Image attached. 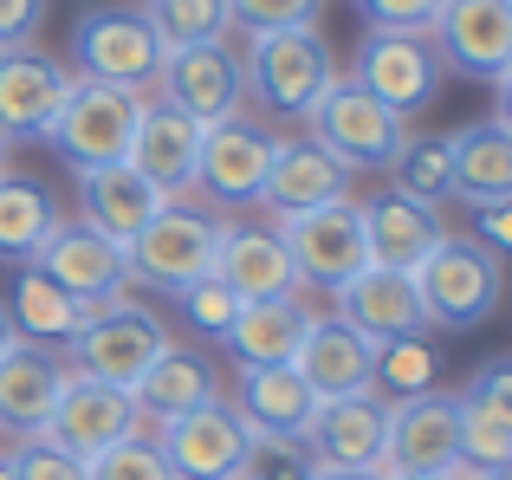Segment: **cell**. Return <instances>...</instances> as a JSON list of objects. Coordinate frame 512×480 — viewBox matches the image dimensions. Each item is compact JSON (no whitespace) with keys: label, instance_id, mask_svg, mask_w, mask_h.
<instances>
[{"label":"cell","instance_id":"cell-3","mask_svg":"<svg viewBox=\"0 0 512 480\" xmlns=\"http://www.w3.org/2000/svg\"><path fill=\"white\" fill-rule=\"evenodd\" d=\"M338 59H331L318 26H286V33H253L247 46V91L273 117H312V104L331 91Z\"/></svg>","mask_w":512,"mask_h":480},{"label":"cell","instance_id":"cell-11","mask_svg":"<svg viewBox=\"0 0 512 480\" xmlns=\"http://www.w3.org/2000/svg\"><path fill=\"white\" fill-rule=\"evenodd\" d=\"M137 429H143V416H137V403H130V390H111V383H98V377L65 370V390H59V403H52V416H46L39 435H46L52 448H65V455H78V461H98L104 448H117Z\"/></svg>","mask_w":512,"mask_h":480},{"label":"cell","instance_id":"cell-43","mask_svg":"<svg viewBox=\"0 0 512 480\" xmlns=\"http://www.w3.org/2000/svg\"><path fill=\"white\" fill-rule=\"evenodd\" d=\"M461 396H474V403H487L500 422H512V364H487Z\"/></svg>","mask_w":512,"mask_h":480},{"label":"cell","instance_id":"cell-8","mask_svg":"<svg viewBox=\"0 0 512 480\" xmlns=\"http://www.w3.org/2000/svg\"><path fill=\"white\" fill-rule=\"evenodd\" d=\"M221 228H227V221L201 215V208H163V215L124 247L130 279H143V286H156V292H188L195 279L214 273Z\"/></svg>","mask_w":512,"mask_h":480},{"label":"cell","instance_id":"cell-4","mask_svg":"<svg viewBox=\"0 0 512 480\" xmlns=\"http://www.w3.org/2000/svg\"><path fill=\"white\" fill-rule=\"evenodd\" d=\"M65 351L78 357V377H98L111 390H137V377L169 351V331L150 305L98 299V305H85V331Z\"/></svg>","mask_w":512,"mask_h":480},{"label":"cell","instance_id":"cell-48","mask_svg":"<svg viewBox=\"0 0 512 480\" xmlns=\"http://www.w3.org/2000/svg\"><path fill=\"white\" fill-rule=\"evenodd\" d=\"M500 124H506V130H512V72H506V78H500Z\"/></svg>","mask_w":512,"mask_h":480},{"label":"cell","instance_id":"cell-24","mask_svg":"<svg viewBox=\"0 0 512 480\" xmlns=\"http://www.w3.org/2000/svg\"><path fill=\"white\" fill-rule=\"evenodd\" d=\"M260 202L273 215H312V208L350 202V169L331 150H318V143H279Z\"/></svg>","mask_w":512,"mask_h":480},{"label":"cell","instance_id":"cell-35","mask_svg":"<svg viewBox=\"0 0 512 480\" xmlns=\"http://www.w3.org/2000/svg\"><path fill=\"white\" fill-rule=\"evenodd\" d=\"M376 390L402 396H422L435 390V351L422 338H396V344H376Z\"/></svg>","mask_w":512,"mask_h":480},{"label":"cell","instance_id":"cell-18","mask_svg":"<svg viewBox=\"0 0 512 480\" xmlns=\"http://www.w3.org/2000/svg\"><path fill=\"white\" fill-rule=\"evenodd\" d=\"M383 448H389V403L376 390L338 396V403L312 409L305 455H312L318 468H370V474H383Z\"/></svg>","mask_w":512,"mask_h":480},{"label":"cell","instance_id":"cell-21","mask_svg":"<svg viewBox=\"0 0 512 480\" xmlns=\"http://www.w3.org/2000/svg\"><path fill=\"white\" fill-rule=\"evenodd\" d=\"M338 299V318L350 331H363L370 344H396V338H422L428 318L422 299H415V279L409 273H389V266H363L350 286L331 292Z\"/></svg>","mask_w":512,"mask_h":480},{"label":"cell","instance_id":"cell-20","mask_svg":"<svg viewBox=\"0 0 512 480\" xmlns=\"http://www.w3.org/2000/svg\"><path fill=\"white\" fill-rule=\"evenodd\" d=\"M292 370L305 377V390H312L318 403L363 396V390H376V344L331 312V318H312V325H305L299 351H292Z\"/></svg>","mask_w":512,"mask_h":480},{"label":"cell","instance_id":"cell-50","mask_svg":"<svg viewBox=\"0 0 512 480\" xmlns=\"http://www.w3.org/2000/svg\"><path fill=\"white\" fill-rule=\"evenodd\" d=\"M0 480H13V461L7 455H0Z\"/></svg>","mask_w":512,"mask_h":480},{"label":"cell","instance_id":"cell-31","mask_svg":"<svg viewBox=\"0 0 512 480\" xmlns=\"http://www.w3.org/2000/svg\"><path fill=\"white\" fill-rule=\"evenodd\" d=\"M130 403H137V416H156V422H175L188 416V409L214 403V370L201 364L195 351H182V344H169L163 357H156L150 370L137 377V390H130Z\"/></svg>","mask_w":512,"mask_h":480},{"label":"cell","instance_id":"cell-47","mask_svg":"<svg viewBox=\"0 0 512 480\" xmlns=\"http://www.w3.org/2000/svg\"><path fill=\"white\" fill-rule=\"evenodd\" d=\"M13 344H20V331H13V318H7V305H0V357L13 351Z\"/></svg>","mask_w":512,"mask_h":480},{"label":"cell","instance_id":"cell-44","mask_svg":"<svg viewBox=\"0 0 512 480\" xmlns=\"http://www.w3.org/2000/svg\"><path fill=\"white\" fill-rule=\"evenodd\" d=\"M474 215H480V247H487V253H512V202H500V208H474Z\"/></svg>","mask_w":512,"mask_h":480},{"label":"cell","instance_id":"cell-32","mask_svg":"<svg viewBox=\"0 0 512 480\" xmlns=\"http://www.w3.org/2000/svg\"><path fill=\"white\" fill-rule=\"evenodd\" d=\"M59 228V202L33 176H0V260H33Z\"/></svg>","mask_w":512,"mask_h":480},{"label":"cell","instance_id":"cell-17","mask_svg":"<svg viewBox=\"0 0 512 480\" xmlns=\"http://www.w3.org/2000/svg\"><path fill=\"white\" fill-rule=\"evenodd\" d=\"M130 169L163 195L169 208H182L195 195V169H201V124L182 111H169L163 98L143 104L137 137H130Z\"/></svg>","mask_w":512,"mask_h":480},{"label":"cell","instance_id":"cell-40","mask_svg":"<svg viewBox=\"0 0 512 480\" xmlns=\"http://www.w3.org/2000/svg\"><path fill=\"white\" fill-rule=\"evenodd\" d=\"M370 33H428L441 13V0H357Z\"/></svg>","mask_w":512,"mask_h":480},{"label":"cell","instance_id":"cell-1","mask_svg":"<svg viewBox=\"0 0 512 480\" xmlns=\"http://www.w3.org/2000/svg\"><path fill=\"white\" fill-rule=\"evenodd\" d=\"M415 299H422V318L441 331H474L493 318L500 305V253H487L474 234H441L435 253L415 266Z\"/></svg>","mask_w":512,"mask_h":480},{"label":"cell","instance_id":"cell-41","mask_svg":"<svg viewBox=\"0 0 512 480\" xmlns=\"http://www.w3.org/2000/svg\"><path fill=\"white\" fill-rule=\"evenodd\" d=\"M175 299H182V312L195 318V325L208 331V338H221V331L234 325V312H240V299H234V292H227L214 273H208V279H195L188 292H175Z\"/></svg>","mask_w":512,"mask_h":480},{"label":"cell","instance_id":"cell-5","mask_svg":"<svg viewBox=\"0 0 512 480\" xmlns=\"http://www.w3.org/2000/svg\"><path fill=\"white\" fill-rule=\"evenodd\" d=\"M305 124H312L318 150H331L350 176H363V169H389V163H396V150L409 143V137H402V117L383 111V104H376L357 78H344V72L331 78V91L312 104Z\"/></svg>","mask_w":512,"mask_h":480},{"label":"cell","instance_id":"cell-53","mask_svg":"<svg viewBox=\"0 0 512 480\" xmlns=\"http://www.w3.org/2000/svg\"><path fill=\"white\" fill-rule=\"evenodd\" d=\"M506 468H512V461H506Z\"/></svg>","mask_w":512,"mask_h":480},{"label":"cell","instance_id":"cell-27","mask_svg":"<svg viewBox=\"0 0 512 480\" xmlns=\"http://www.w3.org/2000/svg\"><path fill=\"white\" fill-rule=\"evenodd\" d=\"M448 163H454V195L467 208H500L512 202V130L500 117L467 124L448 137Z\"/></svg>","mask_w":512,"mask_h":480},{"label":"cell","instance_id":"cell-26","mask_svg":"<svg viewBox=\"0 0 512 480\" xmlns=\"http://www.w3.org/2000/svg\"><path fill=\"white\" fill-rule=\"evenodd\" d=\"M65 390V364L59 351H46V344H13L7 357H0V429L7 435H39L52 416V403H59Z\"/></svg>","mask_w":512,"mask_h":480},{"label":"cell","instance_id":"cell-25","mask_svg":"<svg viewBox=\"0 0 512 480\" xmlns=\"http://www.w3.org/2000/svg\"><path fill=\"white\" fill-rule=\"evenodd\" d=\"M448 234L441 215L415 195H376L363 202V240H370V266H389V273H415V266L435 253V240Z\"/></svg>","mask_w":512,"mask_h":480},{"label":"cell","instance_id":"cell-15","mask_svg":"<svg viewBox=\"0 0 512 480\" xmlns=\"http://www.w3.org/2000/svg\"><path fill=\"white\" fill-rule=\"evenodd\" d=\"M65 98H72V72L46 59L39 46H7L0 52V137L33 143L59 124Z\"/></svg>","mask_w":512,"mask_h":480},{"label":"cell","instance_id":"cell-34","mask_svg":"<svg viewBox=\"0 0 512 480\" xmlns=\"http://www.w3.org/2000/svg\"><path fill=\"white\" fill-rule=\"evenodd\" d=\"M396 182H402V195H415V202H448L454 195V163H448V137H415V143H402L396 150Z\"/></svg>","mask_w":512,"mask_h":480},{"label":"cell","instance_id":"cell-39","mask_svg":"<svg viewBox=\"0 0 512 480\" xmlns=\"http://www.w3.org/2000/svg\"><path fill=\"white\" fill-rule=\"evenodd\" d=\"M7 461H13V480H91L85 461L65 455V448H52L46 435H26V442L13 448Z\"/></svg>","mask_w":512,"mask_h":480},{"label":"cell","instance_id":"cell-30","mask_svg":"<svg viewBox=\"0 0 512 480\" xmlns=\"http://www.w3.org/2000/svg\"><path fill=\"white\" fill-rule=\"evenodd\" d=\"M7 318L20 331V344H46V351H65V344L85 331V305L72 292H59L39 266H20L7 292Z\"/></svg>","mask_w":512,"mask_h":480},{"label":"cell","instance_id":"cell-51","mask_svg":"<svg viewBox=\"0 0 512 480\" xmlns=\"http://www.w3.org/2000/svg\"><path fill=\"white\" fill-rule=\"evenodd\" d=\"M0 176H7V137H0Z\"/></svg>","mask_w":512,"mask_h":480},{"label":"cell","instance_id":"cell-13","mask_svg":"<svg viewBox=\"0 0 512 480\" xmlns=\"http://www.w3.org/2000/svg\"><path fill=\"white\" fill-rule=\"evenodd\" d=\"M156 448H163V461H169L175 480H234L240 468H247L253 435H247V422L214 396V403H201V409H188V416L163 422Z\"/></svg>","mask_w":512,"mask_h":480},{"label":"cell","instance_id":"cell-2","mask_svg":"<svg viewBox=\"0 0 512 480\" xmlns=\"http://www.w3.org/2000/svg\"><path fill=\"white\" fill-rule=\"evenodd\" d=\"M143 91H124V85H98V78H72V98H65L59 124L46 130V143L78 169H111V163H130V137H137V117H143Z\"/></svg>","mask_w":512,"mask_h":480},{"label":"cell","instance_id":"cell-36","mask_svg":"<svg viewBox=\"0 0 512 480\" xmlns=\"http://www.w3.org/2000/svg\"><path fill=\"white\" fill-rule=\"evenodd\" d=\"M85 474H91V480H175L169 461H163V448H156L143 429L124 435L117 448H104L98 461H85Z\"/></svg>","mask_w":512,"mask_h":480},{"label":"cell","instance_id":"cell-14","mask_svg":"<svg viewBox=\"0 0 512 480\" xmlns=\"http://www.w3.org/2000/svg\"><path fill=\"white\" fill-rule=\"evenodd\" d=\"M441 65H454L461 78H500L512 72V0H441L435 26Z\"/></svg>","mask_w":512,"mask_h":480},{"label":"cell","instance_id":"cell-12","mask_svg":"<svg viewBox=\"0 0 512 480\" xmlns=\"http://www.w3.org/2000/svg\"><path fill=\"white\" fill-rule=\"evenodd\" d=\"M461 461V396L422 390L389 403V448L383 474H448Z\"/></svg>","mask_w":512,"mask_h":480},{"label":"cell","instance_id":"cell-52","mask_svg":"<svg viewBox=\"0 0 512 480\" xmlns=\"http://www.w3.org/2000/svg\"><path fill=\"white\" fill-rule=\"evenodd\" d=\"M234 480H247V474H234Z\"/></svg>","mask_w":512,"mask_h":480},{"label":"cell","instance_id":"cell-10","mask_svg":"<svg viewBox=\"0 0 512 480\" xmlns=\"http://www.w3.org/2000/svg\"><path fill=\"white\" fill-rule=\"evenodd\" d=\"M156 85H163L169 111L195 117L201 130H214V124H227V117H240V98H247V59H240L227 39L188 46V52H163Z\"/></svg>","mask_w":512,"mask_h":480},{"label":"cell","instance_id":"cell-6","mask_svg":"<svg viewBox=\"0 0 512 480\" xmlns=\"http://www.w3.org/2000/svg\"><path fill=\"white\" fill-rule=\"evenodd\" d=\"M279 240H286V260L299 286L338 292L370 266V240H363V202H331L312 215H279Z\"/></svg>","mask_w":512,"mask_h":480},{"label":"cell","instance_id":"cell-28","mask_svg":"<svg viewBox=\"0 0 512 480\" xmlns=\"http://www.w3.org/2000/svg\"><path fill=\"white\" fill-rule=\"evenodd\" d=\"M78 189H85V221H91L104 240H117V247H130V240H137V234L169 208L130 163L91 169V176H78Z\"/></svg>","mask_w":512,"mask_h":480},{"label":"cell","instance_id":"cell-16","mask_svg":"<svg viewBox=\"0 0 512 480\" xmlns=\"http://www.w3.org/2000/svg\"><path fill=\"white\" fill-rule=\"evenodd\" d=\"M33 266L52 279L59 292H72L78 305H98V299H124L130 286V266H124V247L104 240L91 221H59L52 240L33 253Z\"/></svg>","mask_w":512,"mask_h":480},{"label":"cell","instance_id":"cell-33","mask_svg":"<svg viewBox=\"0 0 512 480\" xmlns=\"http://www.w3.org/2000/svg\"><path fill=\"white\" fill-rule=\"evenodd\" d=\"M143 20L163 52H188L234 33V0H143Z\"/></svg>","mask_w":512,"mask_h":480},{"label":"cell","instance_id":"cell-7","mask_svg":"<svg viewBox=\"0 0 512 480\" xmlns=\"http://www.w3.org/2000/svg\"><path fill=\"white\" fill-rule=\"evenodd\" d=\"M72 65L78 78H98V85L150 91L156 72H163V46H156L150 20L137 7H91L72 26Z\"/></svg>","mask_w":512,"mask_h":480},{"label":"cell","instance_id":"cell-46","mask_svg":"<svg viewBox=\"0 0 512 480\" xmlns=\"http://www.w3.org/2000/svg\"><path fill=\"white\" fill-rule=\"evenodd\" d=\"M318 480H383V474H370V468H318Z\"/></svg>","mask_w":512,"mask_h":480},{"label":"cell","instance_id":"cell-29","mask_svg":"<svg viewBox=\"0 0 512 480\" xmlns=\"http://www.w3.org/2000/svg\"><path fill=\"white\" fill-rule=\"evenodd\" d=\"M305 325H312V312L299 305V292H292V299H253V305H240V312H234V325L221 331V344L234 351L240 370H253V364H292Z\"/></svg>","mask_w":512,"mask_h":480},{"label":"cell","instance_id":"cell-22","mask_svg":"<svg viewBox=\"0 0 512 480\" xmlns=\"http://www.w3.org/2000/svg\"><path fill=\"white\" fill-rule=\"evenodd\" d=\"M214 279H221L240 305H253V299H292V292H299L292 260H286V240H279L273 228H221Z\"/></svg>","mask_w":512,"mask_h":480},{"label":"cell","instance_id":"cell-19","mask_svg":"<svg viewBox=\"0 0 512 480\" xmlns=\"http://www.w3.org/2000/svg\"><path fill=\"white\" fill-rule=\"evenodd\" d=\"M279 156V137L247 117H227V124L201 130V169H195V189L214 195V202H260L266 189V169Z\"/></svg>","mask_w":512,"mask_h":480},{"label":"cell","instance_id":"cell-45","mask_svg":"<svg viewBox=\"0 0 512 480\" xmlns=\"http://www.w3.org/2000/svg\"><path fill=\"white\" fill-rule=\"evenodd\" d=\"M454 480H512V468H467V461H454Z\"/></svg>","mask_w":512,"mask_h":480},{"label":"cell","instance_id":"cell-38","mask_svg":"<svg viewBox=\"0 0 512 480\" xmlns=\"http://www.w3.org/2000/svg\"><path fill=\"white\" fill-rule=\"evenodd\" d=\"M325 0H234V26L247 33H286V26H318Z\"/></svg>","mask_w":512,"mask_h":480},{"label":"cell","instance_id":"cell-42","mask_svg":"<svg viewBox=\"0 0 512 480\" xmlns=\"http://www.w3.org/2000/svg\"><path fill=\"white\" fill-rule=\"evenodd\" d=\"M39 26H46V0H0V52L33 46Z\"/></svg>","mask_w":512,"mask_h":480},{"label":"cell","instance_id":"cell-37","mask_svg":"<svg viewBox=\"0 0 512 480\" xmlns=\"http://www.w3.org/2000/svg\"><path fill=\"white\" fill-rule=\"evenodd\" d=\"M240 474L247 480H318V461L305 455V442H266V435H253Z\"/></svg>","mask_w":512,"mask_h":480},{"label":"cell","instance_id":"cell-23","mask_svg":"<svg viewBox=\"0 0 512 480\" xmlns=\"http://www.w3.org/2000/svg\"><path fill=\"white\" fill-rule=\"evenodd\" d=\"M312 409H318V396L305 390V377L292 364L240 370V409L234 416L247 422V435H266V442H305Z\"/></svg>","mask_w":512,"mask_h":480},{"label":"cell","instance_id":"cell-9","mask_svg":"<svg viewBox=\"0 0 512 480\" xmlns=\"http://www.w3.org/2000/svg\"><path fill=\"white\" fill-rule=\"evenodd\" d=\"M441 52L428 33H363V52H357V85L370 91L383 111H396L402 124L409 117H422L428 104H435L441 91Z\"/></svg>","mask_w":512,"mask_h":480},{"label":"cell","instance_id":"cell-49","mask_svg":"<svg viewBox=\"0 0 512 480\" xmlns=\"http://www.w3.org/2000/svg\"><path fill=\"white\" fill-rule=\"evenodd\" d=\"M383 480H454V468L448 474H383Z\"/></svg>","mask_w":512,"mask_h":480}]
</instances>
